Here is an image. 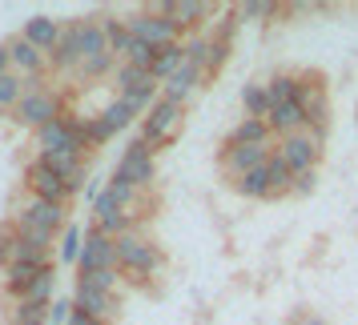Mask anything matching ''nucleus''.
Here are the masks:
<instances>
[{
	"label": "nucleus",
	"mask_w": 358,
	"mask_h": 325,
	"mask_svg": "<svg viewBox=\"0 0 358 325\" xmlns=\"http://www.w3.org/2000/svg\"><path fill=\"white\" fill-rule=\"evenodd\" d=\"M69 325H109V322H101V317H89V313H77V309H73Z\"/></svg>",
	"instance_id": "45"
},
{
	"label": "nucleus",
	"mask_w": 358,
	"mask_h": 325,
	"mask_svg": "<svg viewBox=\"0 0 358 325\" xmlns=\"http://www.w3.org/2000/svg\"><path fill=\"white\" fill-rule=\"evenodd\" d=\"M73 305H77V313H89V317L109 322V317L117 313V293L93 289L89 281H77V289H73Z\"/></svg>",
	"instance_id": "19"
},
{
	"label": "nucleus",
	"mask_w": 358,
	"mask_h": 325,
	"mask_svg": "<svg viewBox=\"0 0 358 325\" xmlns=\"http://www.w3.org/2000/svg\"><path fill=\"white\" fill-rule=\"evenodd\" d=\"M89 145H93V137H89V116L65 113L61 121L36 129V149H41V153H81L85 157Z\"/></svg>",
	"instance_id": "4"
},
{
	"label": "nucleus",
	"mask_w": 358,
	"mask_h": 325,
	"mask_svg": "<svg viewBox=\"0 0 358 325\" xmlns=\"http://www.w3.org/2000/svg\"><path fill=\"white\" fill-rule=\"evenodd\" d=\"M65 116V97L57 93V89H33V93H24L17 105V113H13V121L17 125H24V129H45V125H52V121H61Z\"/></svg>",
	"instance_id": "8"
},
{
	"label": "nucleus",
	"mask_w": 358,
	"mask_h": 325,
	"mask_svg": "<svg viewBox=\"0 0 358 325\" xmlns=\"http://www.w3.org/2000/svg\"><path fill=\"white\" fill-rule=\"evenodd\" d=\"M52 289H57V265H52V269H45V273L36 277L33 285H29V293H24L20 301H29V305H45V309H49V305H52Z\"/></svg>",
	"instance_id": "34"
},
{
	"label": "nucleus",
	"mask_w": 358,
	"mask_h": 325,
	"mask_svg": "<svg viewBox=\"0 0 358 325\" xmlns=\"http://www.w3.org/2000/svg\"><path fill=\"white\" fill-rule=\"evenodd\" d=\"M61 20H52V17H33V20H24V29H20V40H29L33 49L41 52H52L57 49V40H61Z\"/></svg>",
	"instance_id": "22"
},
{
	"label": "nucleus",
	"mask_w": 358,
	"mask_h": 325,
	"mask_svg": "<svg viewBox=\"0 0 358 325\" xmlns=\"http://www.w3.org/2000/svg\"><path fill=\"white\" fill-rule=\"evenodd\" d=\"M49 269H52V265H49ZM41 273H45L41 265H24V261H13V265L4 269V293H8L13 301H20V297L29 293V285H33Z\"/></svg>",
	"instance_id": "26"
},
{
	"label": "nucleus",
	"mask_w": 358,
	"mask_h": 325,
	"mask_svg": "<svg viewBox=\"0 0 358 325\" xmlns=\"http://www.w3.org/2000/svg\"><path fill=\"white\" fill-rule=\"evenodd\" d=\"M77 281H89L93 289L117 293V285H121V273H117V269H105V273H89V277H77Z\"/></svg>",
	"instance_id": "43"
},
{
	"label": "nucleus",
	"mask_w": 358,
	"mask_h": 325,
	"mask_svg": "<svg viewBox=\"0 0 358 325\" xmlns=\"http://www.w3.org/2000/svg\"><path fill=\"white\" fill-rule=\"evenodd\" d=\"M93 229L109 233V237H121V233H129L133 229L129 213H125V205H121V197H117L109 185L93 197Z\"/></svg>",
	"instance_id": "13"
},
{
	"label": "nucleus",
	"mask_w": 358,
	"mask_h": 325,
	"mask_svg": "<svg viewBox=\"0 0 358 325\" xmlns=\"http://www.w3.org/2000/svg\"><path fill=\"white\" fill-rule=\"evenodd\" d=\"M153 177H157L153 149H149L141 137H133L129 145H125V153H121V161H117V169H113V177H109V181H117V185H133V189L149 193Z\"/></svg>",
	"instance_id": "7"
},
{
	"label": "nucleus",
	"mask_w": 358,
	"mask_h": 325,
	"mask_svg": "<svg viewBox=\"0 0 358 325\" xmlns=\"http://www.w3.org/2000/svg\"><path fill=\"white\" fill-rule=\"evenodd\" d=\"M81 245H85V229L69 221L65 233H61V245H57V257H61V265H77V261H81Z\"/></svg>",
	"instance_id": "33"
},
{
	"label": "nucleus",
	"mask_w": 358,
	"mask_h": 325,
	"mask_svg": "<svg viewBox=\"0 0 358 325\" xmlns=\"http://www.w3.org/2000/svg\"><path fill=\"white\" fill-rule=\"evenodd\" d=\"M153 56H157V49H153V45H145V40H137V36H133L129 52H125V65H137V68H153Z\"/></svg>",
	"instance_id": "40"
},
{
	"label": "nucleus",
	"mask_w": 358,
	"mask_h": 325,
	"mask_svg": "<svg viewBox=\"0 0 358 325\" xmlns=\"http://www.w3.org/2000/svg\"><path fill=\"white\" fill-rule=\"evenodd\" d=\"M8 225L17 229V237L24 245H36V249H57V233H65L69 225V213L61 205H49L41 197H29Z\"/></svg>",
	"instance_id": "1"
},
{
	"label": "nucleus",
	"mask_w": 358,
	"mask_h": 325,
	"mask_svg": "<svg viewBox=\"0 0 358 325\" xmlns=\"http://www.w3.org/2000/svg\"><path fill=\"white\" fill-rule=\"evenodd\" d=\"M278 141H270V145H242V149H222V169H226L229 181L245 177V173H254V169H262V165L270 161V153H274Z\"/></svg>",
	"instance_id": "17"
},
{
	"label": "nucleus",
	"mask_w": 358,
	"mask_h": 325,
	"mask_svg": "<svg viewBox=\"0 0 358 325\" xmlns=\"http://www.w3.org/2000/svg\"><path fill=\"white\" fill-rule=\"evenodd\" d=\"M274 153L286 161L294 177H302V173H318V161H322V141L314 137L310 129L302 133H290V137H282L274 145Z\"/></svg>",
	"instance_id": "9"
},
{
	"label": "nucleus",
	"mask_w": 358,
	"mask_h": 325,
	"mask_svg": "<svg viewBox=\"0 0 358 325\" xmlns=\"http://www.w3.org/2000/svg\"><path fill=\"white\" fill-rule=\"evenodd\" d=\"M117 269V237L101 233V229H85V245H81V261H77V273H105Z\"/></svg>",
	"instance_id": "11"
},
{
	"label": "nucleus",
	"mask_w": 358,
	"mask_h": 325,
	"mask_svg": "<svg viewBox=\"0 0 358 325\" xmlns=\"http://www.w3.org/2000/svg\"><path fill=\"white\" fill-rule=\"evenodd\" d=\"M266 93L274 105H286V100H298V73H278L266 81Z\"/></svg>",
	"instance_id": "35"
},
{
	"label": "nucleus",
	"mask_w": 358,
	"mask_h": 325,
	"mask_svg": "<svg viewBox=\"0 0 358 325\" xmlns=\"http://www.w3.org/2000/svg\"><path fill=\"white\" fill-rule=\"evenodd\" d=\"M238 24H242V20H238V8H234V13H226V17H222V24H217L213 40H217V45H226V49H234V33H238Z\"/></svg>",
	"instance_id": "42"
},
{
	"label": "nucleus",
	"mask_w": 358,
	"mask_h": 325,
	"mask_svg": "<svg viewBox=\"0 0 358 325\" xmlns=\"http://www.w3.org/2000/svg\"><path fill=\"white\" fill-rule=\"evenodd\" d=\"M8 325H49V309L45 305H29V301H17V305H13V322Z\"/></svg>",
	"instance_id": "38"
},
{
	"label": "nucleus",
	"mask_w": 358,
	"mask_h": 325,
	"mask_svg": "<svg viewBox=\"0 0 358 325\" xmlns=\"http://www.w3.org/2000/svg\"><path fill=\"white\" fill-rule=\"evenodd\" d=\"M8 61H13V73L24 77V81H45V77L52 73L49 52L33 49V45H29V40H20V36L8 40Z\"/></svg>",
	"instance_id": "15"
},
{
	"label": "nucleus",
	"mask_w": 358,
	"mask_h": 325,
	"mask_svg": "<svg viewBox=\"0 0 358 325\" xmlns=\"http://www.w3.org/2000/svg\"><path fill=\"white\" fill-rule=\"evenodd\" d=\"M181 125H185V105H173V100L157 97L153 100V109L141 116V141L157 153V149H165V145L178 141Z\"/></svg>",
	"instance_id": "5"
},
{
	"label": "nucleus",
	"mask_w": 358,
	"mask_h": 325,
	"mask_svg": "<svg viewBox=\"0 0 358 325\" xmlns=\"http://www.w3.org/2000/svg\"><path fill=\"white\" fill-rule=\"evenodd\" d=\"M113 81H117V97H137V93H162V84L153 81V73H149V68L125 65V61L117 65Z\"/></svg>",
	"instance_id": "21"
},
{
	"label": "nucleus",
	"mask_w": 358,
	"mask_h": 325,
	"mask_svg": "<svg viewBox=\"0 0 358 325\" xmlns=\"http://www.w3.org/2000/svg\"><path fill=\"white\" fill-rule=\"evenodd\" d=\"M101 29H105V40H109V52H113L117 61H125V52H129L133 45V33L129 24L121 17H101Z\"/></svg>",
	"instance_id": "28"
},
{
	"label": "nucleus",
	"mask_w": 358,
	"mask_h": 325,
	"mask_svg": "<svg viewBox=\"0 0 358 325\" xmlns=\"http://www.w3.org/2000/svg\"><path fill=\"white\" fill-rule=\"evenodd\" d=\"M185 65V40H178V45H165V49H157V56H153V81L157 84H165L178 68Z\"/></svg>",
	"instance_id": "27"
},
{
	"label": "nucleus",
	"mask_w": 358,
	"mask_h": 325,
	"mask_svg": "<svg viewBox=\"0 0 358 325\" xmlns=\"http://www.w3.org/2000/svg\"><path fill=\"white\" fill-rule=\"evenodd\" d=\"M24 181H29V197H41V201H49V205H61V209H69V185L57 173H49L45 165L36 161H29V169H24Z\"/></svg>",
	"instance_id": "14"
},
{
	"label": "nucleus",
	"mask_w": 358,
	"mask_h": 325,
	"mask_svg": "<svg viewBox=\"0 0 358 325\" xmlns=\"http://www.w3.org/2000/svg\"><path fill=\"white\" fill-rule=\"evenodd\" d=\"M355 129H358V113H355Z\"/></svg>",
	"instance_id": "48"
},
{
	"label": "nucleus",
	"mask_w": 358,
	"mask_h": 325,
	"mask_svg": "<svg viewBox=\"0 0 358 325\" xmlns=\"http://www.w3.org/2000/svg\"><path fill=\"white\" fill-rule=\"evenodd\" d=\"M13 73V61H8V45H0V77Z\"/></svg>",
	"instance_id": "46"
},
{
	"label": "nucleus",
	"mask_w": 358,
	"mask_h": 325,
	"mask_svg": "<svg viewBox=\"0 0 358 325\" xmlns=\"http://www.w3.org/2000/svg\"><path fill=\"white\" fill-rule=\"evenodd\" d=\"M77 36H81V68H77V84L101 81L117 73V56L109 52V40H105V29L101 20H77Z\"/></svg>",
	"instance_id": "3"
},
{
	"label": "nucleus",
	"mask_w": 358,
	"mask_h": 325,
	"mask_svg": "<svg viewBox=\"0 0 358 325\" xmlns=\"http://www.w3.org/2000/svg\"><path fill=\"white\" fill-rule=\"evenodd\" d=\"M125 24H129V33L137 36V40H145V45H153V49H165V45H178V40H185V33H181V29L165 17V13H157V8L133 13Z\"/></svg>",
	"instance_id": "10"
},
{
	"label": "nucleus",
	"mask_w": 358,
	"mask_h": 325,
	"mask_svg": "<svg viewBox=\"0 0 358 325\" xmlns=\"http://www.w3.org/2000/svg\"><path fill=\"white\" fill-rule=\"evenodd\" d=\"M210 52H213V36H189L185 40V61L194 68H201V73L210 68Z\"/></svg>",
	"instance_id": "36"
},
{
	"label": "nucleus",
	"mask_w": 358,
	"mask_h": 325,
	"mask_svg": "<svg viewBox=\"0 0 358 325\" xmlns=\"http://www.w3.org/2000/svg\"><path fill=\"white\" fill-rule=\"evenodd\" d=\"M298 105H302V116H306V129L322 141L334 109H330V93H326V81L318 73H298Z\"/></svg>",
	"instance_id": "6"
},
{
	"label": "nucleus",
	"mask_w": 358,
	"mask_h": 325,
	"mask_svg": "<svg viewBox=\"0 0 358 325\" xmlns=\"http://www.w3.org/2000/svg\"><path fill=\"white\" fill-rule=\"evenodd\" d=\"M314 185H318V173H302V177H294V189H290V193L306 197V193H314Z\"/></svg>",
	"instance_id": "44"
},
{
	"label": "nucleus",
	"mask_w": 358,
	"mask_h": 325,
	"mask_svg": "<svg viewBox=\"0 0 358 325\" xmlns=\"http://www.w3.org/2000/svg\"><path fill=\"white\" fill-rule=\"evenodd\" d=\"M294 325H330V322H322V317H310V313H298V317H294Z\"/></svg>",
	"instance_id": "47"
},
{
	"label": "nucleus",
	"mask_w": 358,
	"mask_h": 325,
	"mask_svg": "<svg viewBox=\"0 0 358 325\" xmlns=\"http://www.w3.org/2000/svg\"><path fill=\"white\" fill-rule=\"evenodd\" d=\"M133 121H137V113H133V109H129L121 97H113L97 116H89V137H93V145H109L117 133L129 129Z\"/></svg>",
	"instance_id": "12"
},
{
	"label": "nucleus",
	"mask_w": 358,
	"mask_h": 325,
	"mask_svg": "<svg viewBox=\"0 0 358 325\" xmlns=\"http://www.w3.org/2000/svg\"><path fill=\"white\" fill-rule=\"evenodd\" d=\"M201 81H206V73H201V68H194L189 61H185V65H181L178 73H173V77L162 84V97H165V100H173V105H185V100H189V93H194Z\"/></svg>",
	"instance_id": "24"
},
{
	"label": "nucleus",
	"mask_w": 358,
	"mask_h": 325,
	"mask_svg": "<svg viewBox=\"0 0 358 325\" xmlns=\"http://www.w3.org/2000/svg\"><path fill=\"white\" fill-rule=\"evenodd\" d=\"M266 125H270V133H274L278 141H282V137H290V133H302V129H306V116H302V105H298V100L274 105V109H270V116H266Z\"/></svg>",
	"instance_id": "25"
},
{
	"label": "nucleus",
	"mask_w": 358,
	"mask_h": 325,
	"mask_svg": "<svg viewBox=\"0 0 358 325\" xmlns=\"http://www.w3.org/2000/svg\"><path fill=\"white\" fill-rule=\"evenodd\" d=\"M73 293L69 297H52V305H49V325H69V317H73Z\"/></svg>",
	"instance_id": "41"
},
{
	"label": "nucleus",
	"mask_w": 358,
	"mask_h": 325,
	"mask_svg": "<svg viewBox=\"0 0 358 325\" xmlns=\"http://www.w3.org/2000/svg\"><path fill=\"white\" fill-rule=\"evenodd\" d=\"M234 189L242 197H254V201H270V173H266V165L262 169H254V173H245V177L229 181Z\"/></svg>",
	"instance_id": "29"
},
{
	"label": "nucleus",
	"mask_w": 358,
	"mask_h": 325,
	"mask_svg": "<svg viewBox=\"0 0 358 325\" xmlns=\"http://www.w3.org/2000/svg\"><path fill=\"white\" fill-rule=\"evenodd\" d=\"M49 65L52 73H61V77H77V68H81V36H77V20L65 24V33L57 40V49L49 52Z\"/></svg>",
	"instance_id": "18"
},
{
	"label": "nucleus",
	"mask_w": 358,
	"mask_h": 325,
	"mask_svg": "<svg viewBox=\"0 0 358 325\" xmlns=\"http://www.w3.org/2000/svg\"><path fill=\"white\" fill-rule=\"evenodd\" d=\"M20 97H24V77H17V73H4V77H0V116H13V113H17Z\"/></svg>",
	"instance_id": "32"
},
{
	"label": "nucleus",
	"mask_w": 358,
	"mask_h": 325,
	"mask_svg": "<svg viewBox=\"0 0 358 325\" xmlns=\"http://www.w3.org/2000/svg\"><path fill=\"white\" fill-rule=\"evenodd\" d=\"M274 141V133L266 121H254V116H242L234 129L226 133V145L222 149H242V145H270Z\"/></svg>",
	"instance_id": "23"
},
{
	"label": "nucleus",
	"mask_w": 358,
	"mask_h": 325,
	"mask_svg": "<svg viewBox=\"0 0 358 325\" xmlns=\"http://www.w3.org/2000/svg\"><path fill=\"white\" fill-rule=\"evenodd\" d=\"M282 8H278L274 0H245V4H238V20L242 24H250V20H270L278 17Z\"/></svg>",
	"instance_id": "37"
},
{
	"label": "nucleus",
	"mask_w": 358,
	"mask_h": 325,
	"mask_svg": "<svg viewBox=\"0 0 358 325\" xmlns=\"http://www.w3.org/2000/svg\"><path fill=\"white\" fill-rule=\"evenodd\" d=\"M17 245H20L17 229H13V225H0V269H8V265L17 261Z\"/></svg>",
	"instance_id": "39"
},
{
	"label": "nucleus",
	"mask_w": 358,
	"mask_h": 325,
	"mask_svg": "<svg viewBox=\"0 0 358 325\" xmlns=\"http://www.w3.org/2000/svg\"><path fill=\"white\" fill-rule=\"evenodd\" d=\"M157 13H165L181 33H189L197 24H206V17L213 13V4H206V0H165V4H157Z\"/></svg>",
	"instance_id": "20"
},
{
	"label": "nucleus",
	"mask_w": 358,
	"mask_h": 325,
	"mask_svg": "<svg viewBox=\"0 0 358 325\" xmlns=\"http://www.w3.org/2000/svg\"><path fill=\"white\" fill-rule=\"evenodd\" d=\"M36 161L65 181L69 193H81L85 185H89V165H85L81 153H36Z\"/></svg>",
	"instance_id": "16"
},
{
	"label": "nucleus",
	"mask_w": 358,
	"mask_h": 325,
	"mask_svg": "<svg viewBox=\"0 0 358 325\" xmlns=\"http://www.w3.org/2000/svg\"><path fill=\"white\" fill-rule=\"evenodd\" d=\"M162 249L149 241L145 233H137V229H129V233H121L117 237V273L129 277V281H137V285H145L149 277L162 273Z\"/></svg>",
	"instance_id": "2"
},
{
	"label": "nucleus",
	"mask_w": 358,
	"mask_h": 325,
	"mask_svg": "<svg viewBox=\"0 0 358 325\" xmlns=\"http://www.w3.org/2000/svg\"><path fill=\"white\" fill-rule=\"evenodd\" d=\"M242 105H245V116H254V121H266L270 109H274V100L266 93V84H245L242 89Z\"/></svg>",
	"instance_id": "31"
},
{
	"label": "nucleus",
	"mask_w": 358,
	"mask_h": 325,
	"mask_svg": "<svg viewBox=\"0 0 358 325\" xmlns=\"http://www.w3.org/2000/svg\"><path fill=\"white\" fill-rule=\"evenodd\" d=\"M266 173H270V201H278V197H286V193L294 189V173L286 169V161H282L278 153H270Z\"/></svg>",
	"instance_id": "30"
}]
</instances>
